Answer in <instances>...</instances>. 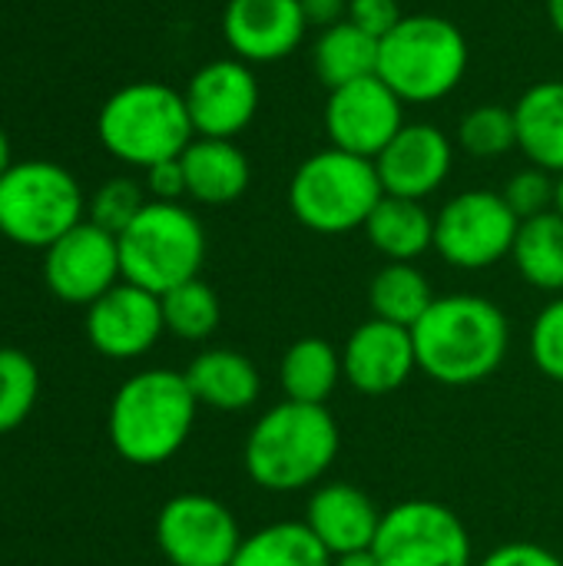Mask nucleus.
Returning <instances> with one entry per match:
<instances>
[{
  "label": "nucleus",
  "instance_id": "nucleus-15",
  "mask_svg": "<svg viewBox=\"0 0 563 566\" xmlns=\"http://www.w3.org/2000/svg\"><path fill=\"white\" fill-rule=\"evenodd\" d=\"M163 332L166 325L159 295L133 282H116L86 308V338L103 358L113 361H133L146 355Z\"/></svg>",
  "mask_w": 563,
  "mask_h": 566
},
{
  "label": "nucleus",
  "instance_id": "nucleus-1",
  "mask_svg": "<svg viewBox=\"0 0 563 566\" xmlns=\"http://www.w3.org/2000/svg\"><path fill=\"white\" fill-rule=\"evenodd\" d=\"M418 371L445 388L488 381L508 358L511 322L498 302L471 292L441 295L411 328Z\"/></svg>",
  "mask_w": 563,
  "mask_h": 566
},
{
  "label": "nucleus",
  "instance_id": "nucleus-13",
  "mask_svg": "<svg viewBox=\"0 0 563 566\" xmlns=\"http://www.w3.org/2000/svg\"><path fill=\"white\" fill-rule=\"evenodd\" d=\"M43 282L60 302L90 308L100 295L123 282L116 235L83 219L43 249Z\"/></svg>",
  "mask_w": 563,
  "mask_h": 566
},
{
  "label": "nucleus",
  "instance_id": "nucleus-41",
  "mask_svg": "<svg viewBox=\"0 0 563 566\" xmlns=\"http://www.w3.org/2000/svg\"><path fill=\"white\" fill-rule=\"evenodd\" d=\"M10 166H13V159H10V139H7V133L0 129V179L7 176Z\"/></svg>",
  "mask_w": 563,
  "mask_h": 566
},
{
  "label": "nucleus",
  "instance_id": "nucleus-4",
  "mask_svg": "<svg viewBox=\"0 0 563 566\" xmlns=\"http://www.w3.org/2000/svg\"><path fill=\"white\" fill-rule=\"evenodd\" d=\"M96 136L119 163L149 169L156 163L179 159L196 139V129L179 90L143 80L116 90L100 106Z\"/></svg>",
  "mask_w": 563,
  "mask_h": 566
},
{
  "label": "nucleus",
  "instance_id": "nucleus-31",
  "mask_svg": "<svg viewBox=\"0 0 563 566\" xmlns=\"http://www.w3.org/2000/svg\"><path fill=\"white\" fill-rule=\"evenodd\" d=\"M40 398V368L20 348H0V434L20 428Z\"/></svg>",
  "mask_w": 563,
  "mask_h": 566
},
{
  "label": "nucleus",
  "instance_id": "nucleus-36",
  "mask_svg": "<svg viewBox=\"0 0 563 566\" xmlns=\"http://www.w3.org/2000/svg\"><path fill=\"white\" fill-rule=\"evenodd\" d=\"M475 566H563V560L544 544L534 541H508L488 551Z\"/></svg>",
  "mask_w": 563,
  "mask_h": 566
},
{
  "label": "nucleus",
  "instance_id": "nucleus-2",
  "mask_svg": "<svg viewBox=\"0 0 563 566\" xmlns=\"http://www.w3.org/2000/svg\"><path fill=\"white\" fill-rule=\"evenodd\" d=\"M342 431L325 405L279 401L262 411L246 434L242 464L256 488L269 494H295L315 488L335 464Z\"/></svg>",
  "mask_w": 563,
  "mask_h": 566
},
{
  "label": "nucleus",
  "instance_id": "nucleus-9",
  "mask_svg": "<svg viewBox=\"0 0 563 566\" xmlns=\"http://www.w3.org/2000/svg\"><path fill=\"white\" fill-rule=\"evenodd\" d=\"M382 566H475L465 521L438 501H402L382 514L372 544Z\"/></svg>",
  "mask_w": 563,
  "mask_h": 566
},
{
  "label": "nucleus",
  "instance_id": "nucleus-3",
  "mask_svg": "<svg viewBox=\"0 0 563 566\" xmlns=\"http://www.w3.org/2000/svg\"><path fill=\"white\" fill-rule=\"evenodd\" d=\"M196 411L199 401L192 398L183 371H136L119 385V391L110 401V444L123 461L136 468L166 464L189 441Z\"/></svg>",
  "mask_w": 563,
  "mask_h": 566
},
{
  "label": "nucleus",
  "instance_id": "nucleus-33",
  "mask_svg": "<svg viewBox=\"0 0 563 566\" xmlns=\"http://www.w3.org/2000/svg\"><path fill=\"white\" fill-rule=\"evenodd\" d=\"M504 202L511 206V212L524 222L544 212H554V199H557V176L538 166H528L521 172H514L504 189H501Z\"/></svg>",
  "mask_w": 563,
  "mask_h": 566
},
{
  "label": "nucleus",
  "instance_id": "nucleus-24",
  "mask_svg": "<svg viewBox=\"0 0 563 566\" xmlns=\"http://www.w3.org/2000/svg\"><path fill=\"white\" fill-rule=\"evenodd\" d=\"M338 381H345L342 352L325 338H315V335L299 338L285 348L279 361V385L289 401L325 405L335 395Z\"/></svg>",
  "mask_w": 563,
  "mask_h": 566
},
{
  "label": "nucleus",
  "instance_id": "nucleus-29",
  "mask_svg": "<svg viewBox=\"0 0 563 566\" xmlns=\"http://www.w3.org/2000/svg\"><path fill=\"white\" fill-rule=\"evenodd\" d=\"M159 302H163L166 332L183 342H206L222 322L219 295L202 279H189V282L169 289L166 295H159Z\"/></svg>",
  "mask_w": 563,
  "mask_h": 566
},
{
  "label": "nucleus",
  "instance_id": "nucleus-38",
  "mask_svg": "<svg viewBox=\"0 0 563 566\" xmlns=\"http://www.w3.org/2000/svg\"><path fill=\"white\" fill-rule=\"evenodd\" d=\"M302 13L309 20V27H335L342 20H348V0H299Z\"/></svg>",
  "mask_w": 563,
  "mask_h": 566
},
{
  "label": "nucleus",
  "instance_id": "nucleus-17",
  "mask_svg": "<svg viewBox=\"0 0 563 566\" xmlns=\"http://www.w3.org/2000/svg\"><path fill=\"white\" fill-rule=\"evenodd\" d=\"M305 33L309 20L299 0H229L222 10V36L249 66L292 56Z\"/></svg>",
  "mask_w": 563,
  "mask_h": 566
},
{
  "label": "nucleus",
  "instance_id": "nucleus-30",
  "mask_svg": "<svg viewBox=\"0 0 563 566\" xmlns=\"http://www.w3.org/2000/svg\"><path fill=\"white\" fill-rule=\"evenodd\" d=\"M458 146L475 159H501L518 146L514 109L501 103H481L465 113L458 126Z\"/></svg>",
  "mask_w": 563,
  "mask_h": 566
},
{
  "label": "nucleus",
  "instance_id": "nucleus-19",
  "mask_svg": "<svg viewBox=\"0 0 563 566\" xmlns=\"http://www.w3.org/2000/svg\"><path fill=\"white\" fill-rule=\"evenodd\" d=\"M382 507L358 484L332 481L319 484L305 504V527L322 541V547L338 557L348 551H365L375 544L382 527Z\"/></svg>",
  "mask_w": 563,
  "mask_h": 566
},
{
  "label": "nucleus",
  "instance_id": "nucleus-11",
  "mask_svg": "<svg viewBox=\"0 0 563 566\" xmlns=\"http://www.w3.org/2000/svg\"><path fill=\"white\" fill-rule=\"evenodd\" d=\"M156 544L173 566H229L242 544L236 514L209 494H176L156 517Z\"/></svg>",
  "mask_w": 563,
  "mask_h": 566
},
{
  "label": "nucleus",
  "instance_id": "nucleus-16",
  "mask_svg": "<svg viewBox=\"0 0 563 566\" xmlns=\"http://www.w3.org/2000/svg\"><path fill=\"white\" fill-rule=\"evenodd\" d=\"M415 371H418V355H415L411 328L368 318L342 345V375L358 395L368 398L392 395L402 385H408Z\"/></svg>",
  "mask_w": 563,
  "mask_h": 566
},
{
  "label": "nucleus",
  "instance_id": "nucleus-37",
  "mask_svg": "<svg viewBox=\"0 0 563 566\" xmlns=\"http://www.w3.org/2000/svg\"><path fill=\"white\" fill-rule=\"evenodd\" d=\"M146 189L156 202H179L186 196V172L179 159H166L146 169Z\"/></svg>",
  "mask_w": 563,
  "mask_h": 566
},
{
  "label": "nucleus",
  "instance_id": "nucleus-39",
  "mask_svg": "<svg viewBox=\"0 0 563 566\" xmlns=\"http://www.w3.org/2000/svg\"><path fill=\"white\" fill-rule=\"evenodd\" d=\"M332 566H382V564H378L375 551H372V547H365V551H348V554L332 557Z\"/></svg>",
  "mask_w": 563,
  "mask_h": 566
},
{
  "label": "nucleus",
  "instance_id": "nucleus-18",
  "mask_svg": "<svg viewBox=\"0 0 563 566\" xmlns=\"http://www.w3.org/2000/svg\"><path fill=\"white\" fill-rule=\"evenodd\" d=\"M455 146L445 129L435 123H405L395 139L378 153L375 169L385 196L402 199H428L438 192L451 172Z\"/></svg>",
  "mask_w": 563,
  "mask_h": 566
},
{
  "label": "nucleus",
  "instance_id": "nucleus-20",
  "mask_svg": "<svg viewBox=\"0 0 563 566\" xmlns=\"http://www.w3.org/2000/svg\"><path fill=\"white\" fill-rule=\"evenodd\" d=\"M183 375L199 408H212L222 415L246 411L262 395V375L256 361L232 348H206L189 361Z\"/></svg>",
  "mask_w": 563,
  "mask_h": 566
},
{
  "label": "nucleus",
  "instance_id": "nucleus-27",
  "mask_svg": "<svg viewBox=\"0 0 563 566\" xmlns=\"http://www.w3.org/2000/svg\"><path fill=\"white\" fill-rule=\"evenodd\" d=\"M435 298L438 295L431 292L428 275L415 262H388L368 282L372 318H382L402 328H415Z\"/></svg>",
  "mask_w": 563,
  "mask_h": 566
},
{
  "label": "nucleus",
  "instance_id": "nucleus-40",
  "mask_svg": "<svg viewBox=\"0 0 563 566\" xmlns=\"http://www.w3.org/2000/svg\"><path fill=\"white\" fill-rule=\"evenodd\" d=\"M548 20H551L554 33L563 40V0H548Z\"/></svg>",
  "mask_w": 563,
  "mask_h": 566
},
{
  "label": "nucleus",
  "instance_id": "nucleus-8",
  "mask_svg": "<svg viewBox=\"0 0 563 566\" xmlns=\"http://www.w3.org/2000/svg\"><path fill=\"white\" fill-rule=\"evenodd\" d=\"M86 199L70 169L46 159H23L0 179V235L27 245L50 249L60 235L83 222Z\"/></svg>",
  "mask_w": 563,
  "mask_h": 566
},
{
  "label": "nucleus",
  "instance_id": "nucleus-12",
  "mask_svg": "<svg viewBox=\"0 0 563 566\" xmlns=\"http://www.w3.org/2000/svg\"><path fill=\"white\" fill-rule=\"evenodd\" d=\"M325 133L335 149H345L362 159H378V153L395 139L405 126V103L398 93L375 73L338 90H329L325 109Z\"/></svg>",
  "mask_w": 563,
  "mask_h": 566
},
{
  "label": "nucleus",
  "instance_id": "nucleus-26",
  "mask_svg": "<svg viewBox=\"0 0 563 566\" xmlns=\"http://www.w3.org/2000/svg\"><path fill=\"white\" fill-rule=\"evenodd\" d=\"M511 262L518 275L538 292H563V216L544 212L524 219L511 249Z\"/></svg>",
  "mask_w": 563,
  "mask_h": 566
},
{
  "label": "nucleus",
  "instance_id": "nucleus-35",
  "mask_svg": "<svg viewBox=\"0 0 563 566\" xmlns=\"http://www.w3.org/2000/svg\"><path fill=\"white\" fill-rule=\"evenodd\" d=\"M402 17L405 13L398 0H348V20L375 40L388 36L402 23Z\"/></svg>",
  "mask_w": 563,
  "mask_h": 566
},
{
  "label": "nucleus",
  "instance_id": "nucleus-42",
  "mask_svg": "<svg viewBox=\"0 0 563 566\" xmlns=\"http://www.w3.org/2000/svg\"><path fill=\"white\" fill-rule=\"evenodd\" d=\"M554 212L563 216V172H557V199H554Z\"/></svg>",
  "mask_w": 563,
  "mask_h": 566
},
{
  "label": "nucleus",
  "instance_id": "nucleus-14",
  "mask_svg": "<svg viewBox=\"0 0 563 566\" xmlns=\"http://www.w3.org/2000/svg\"><path fill=\"white\" fill-rule=\"evenodd\" d=\"M183 96H186V109H189L196 136L236 139L256 119L262 90L246 60L222 56V60H209L206 66H199L189 76Z\"/></svg>",
  "mask_w": 563,
  "mask_h": 566
},
{
  "label": "nucleus",
  "instance_id": "nucleus-23",
  "mask_svg": "<svg viewBox=\"0 0 563 566\" xmlns=\"http://www.w3.org/2000/svg\"><path fill=\"white\" fill-rule=\"evenodd\" d=\"M365 235L388 262H415L435 249V216L421 199L382 196L365 222Z\"/></svg>",
  "mask_w": 563,
  "mask_h": 566
},
{
  "label": "nucleus",
  "instance_id": "nucleus-7",
  "mask_svg": "<svg viewBox=\"0 0 563 566\" xmlns=\"http://www.w3.org/2000/svg\"><path fill=\"white\" fill-rule=\"evenodd\" d=\"M116 242L123 282L153 295H166L169 289L199 279L206 262V229L183 202L149 199Z\"/></svg>",
  "mask_w": 563,
  "mask_h": 566
},
{
  "label": "nucleus",
  "instance_id": "nucleus-32",
  "mask_svg": "<svg viewBox=\"0 0 563 566\" xmlns=\"http://www.w3.org/2000/svg\"><path fill=\"white\" fill-rule=\"evenodd\" d=\"M146 202H149V199H146V192H143V186H139L136 179H129V176H113V179H106V182L93 192V199L86 202V212H90V222H96L100 229L119 235V232L143 212Z\"/></svg>",
  "mask_w": 563,
  "mask_h": 566
},
{
  "label": "nucleus",
  "instance_id": "nucleus-21",
  "mask_svg": "<svg viewBox=\"0 0 563 566\" xmlns=\"http://www.w3.org/2000/svg\"><path fill=\"white\" fill-rule=\"evenodd\" d=\"M179 163L186 172V196L202 206H229L252 182V166L236 139L196 136Z\"/></svg>",
  "mask_w": 563,
  "mask_h": 566
},
{
  "label": "nucleus",
  "instance_id": "nucleus-10",
  "mask_svg": "<svg viewBox=\"0 0 563 566\" xmlns=\"http://www.w3.org/2000/svg\"><path fill=\"white\" fill-rule=\"evenodd\" d=\"M521 219L501 192L465 189L435 212V252L465 272L504 262L514 249Z\"/></svg>",
  "mask_w": 563,
  "mask_h": 566
},
{
  "label": "nucleus",
  "instance_id": "nucleus-22",
  "mask_svg": "<svg viewBox=\"0 0 563 566\" xmlns=\"http://www.w3.org/2000/svg\"><path fill=\"white\" fill-rule=\"evenodd\" d=\"M518 126V149L531 166L563 172V80H541L511 106Z\"/></svg>",
  "mask_w": 563,
  "mask_h": 566
},
{
  "label": "nucleus",
  "instance_id": "nucleus-25",
  "mask_svg": "<svg viewBox=\"0 0 563 566\" xmlns=\"http://www.w3.org/2000/svg\"><path fill=\"white\" fill-rule=\"evenodd\" d=\"M312 66H315V76L329 90L375 76L378 73V40L368 36L365 30H358L352 20H342L335 27L319 30L315 43H312Z\"/></svg>",
  "mask_w": 563,
  "mask_h": 566
},
{
  "label": "nucleus",
  "instance_id": "nucleus-5",
  "mask_svg": "<svg viewBox=\"0 0 563 566\" xmlns=\"http://www.w3.org/2000/svg\"><path fill=\"white\" fill-rule=\"evenodd\" d=\"M468 40L461 27L438 13H405L378 40V76L402 103H438L455 93L468 73Z\"/></svg>",
  "mask_w": 563,
  "mask_h": 566
},
{
  "label": "nucleus",
  "instance_id": "nucleus-34",
  "mask_svg": "<svg viewBox=\"0 0 563 566\" xmlns=\"http://www.w3.org/2000/svg\"><path fill=\"white\" fill-rule=\"evenodd\" d=\"M531 358L541 375L563 385V295L548 302L531 328Z\"/></svg>",
  "mask_w": 563,
  "mask_h": 566
},
{
  "label": "nucleus",
  "instance_id": "nucleus-28",
  "mask_svg": "<svg viewBox=\"0 0 563 566\" xmlns=\"http://www.w3.org/2000/svg\"><path fill=\"white\" fill-rule=\"evenodd\" d=\"M229 566H332V554L305 521H279L242 537Z\"/></svg>",
  "mask_w": 563,
  "mask_h": 566
},
{
  "label": "nucleus",
  "instance_id": "nucleus-6",
  "mask_svg": "<svg viewBox=\"0 0 563 566\" xmlns=\"http://www.w3.org/2000/svg\"><path fill=\"white\" fill-rule=\"evenodd\" d=\"M382 196L385 189L375 163L335 146L302 159L289 182L292 216L319 235H345L352 229H365Z\"/></svg>",
  "mask_w": 563,
  "mask_h": 566
}]
</instances>
